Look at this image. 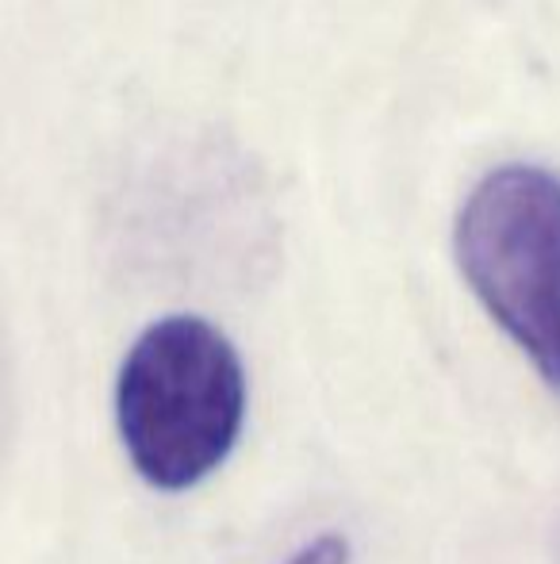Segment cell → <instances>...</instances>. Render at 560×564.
I'll use <instances>...</instances> for the list:
<instances>
[{"mask_svg":"<svg viewBox=\"0 0 560 564\" xmlns=\"http://www.w3.org/2000/svg\"><path fill=\"white\" fill-rule=\"evenodd\" d=\"M284 564H350V542L342 534H319Z\"/></svg>","mask_w":560,"mask_h":564,"instance_id":"3957f363","label":"cell"},{"mask_svg":"<svg viewBox=\"0 0 560 564\" xmlns=\"http://www.w3.org/2000/svg\"><path fill=\"white\" fill-rule=\"evenodd\" d=\"M464 284L492 323L560 392V177L499 165L464 196L453 227Z\"/></svg>","mask_w":560,"mask_h":564,"instance_id":"7a4b0ae2","label":"cell"},{"mask_svg":"<svg viewBox=\"0 0 560 564\" xmlns=\"http://www.w3.org/2000/svg\"><path fill=\"white\" fill-rule=\"evenodd\" d=\"M246 365L200 315H165L131 341L116 377V431L157 491H188L231 457L246 426Z\"/></svg>","mask_w":560,"mask_h":564,"instance_id":"6da1fadb","label":"cell"}]
</instances>
